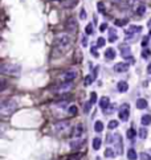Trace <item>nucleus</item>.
Instances as JSON below:
<instances>
[{
    "mask_svg": "<svg viewBox=\"0 0 151 160\" xmlns=\"http://www.w3.org/2000/svg\"><path fill=\"white\" fill-rule=\"evenodd\" d=\"M70 42L72 40L68 35H60L57 37V41H56V46L61 52H66L70 48Z\"/></svg>",
    "mask_w": 151,
    "mask_h": 160,
    "instance_id": "f257e3e1",
    "label": "nucleus"
},
{
    "mask_svg": "<svg viewBox=\"0 0 151 160\" xmlns=\"http://www.w3.org/2000/svg\"><path fill=\"white\" fill-rule=\"evenodd\" d=\"M16 109H17V103L13 99H8V101L2 102V114L3 115L12 114Z\"/></svg>",
    "mask_w": 151,
    "mask_h": 160,
    "instance_id": "f03ea898",
    "label": "nucleus"
},
{
    "mask_svg": "<svg viewBox=\"0 0 151 160\" xmlns=\"http://www.w3.org/2000/svg\"><path fill=\"white\" fill-rule=\"evenodd\" d=\"M0 70H2V73L4 74H17L20 70H21V67L19 65H2L0 67Z\"/></svg>",
    "mask_w": 151,
    "mask_h": 160,
    "instance_id": "7ed1b4c3",
    "label": "nucleus"
},
{
    "mask_svg": "<svg viewBox=\"0 0 151 160\" xmlns=\"http://www.w3.org/2000/svg\"><path fill=\"white\" fill-rule=\"evenodd\" d=\"M118 115H119V119H121V121L126 122L127 119H129V115H130V106L127 105V103H123L118 110Z\"/></svg>",
    "mask_w": 151,
    "mask_h": 160,
    "instance_id": "20e7f679",
    "label": "nucleus"
},
{
    "mask_svg": "<svg viewBox=\"0 0 151 160\" xmlns=\"http://www.w3.org/2000/svg\"><path fill=\"white\" fill-rule=\"evenodd\" d=\"M76 77H77V71L70 69V70L64 71V73L60 75V79H61V82H72Z\"/></svg>",
    "mask_w": 151,
    "mask_h": 160,
    "instance_id": "39448f33",
    "label": "nucleus"
},
{
    "mask_svg": "<svg viewBox=\"0 0 151 160\" xmlns=\"http://www.w3.org/2000/svg\"><path fill=\"white\" fill-rule=\"evenodd\" d=\"M72 90V82H62L57 89H56V93H66V91H70Z\"/></svg>",
    "mask_w": 151,
    "mask_h": 160,
    "instance_id": "423d86ee",
    "label": "nucleus"
},
{
    "mask_svg": "<svg viewBox=\"0 0 151 160\" xmlns=\"http://www.w3.org/2000/svg\"><path fill=\"white\" fill-rule=\"evenodd\" d=\"M114 70L117 73H125V71L129 70V64L127 62H117L114 65Z\"/></svg>",
    "mask_w": 151,
    "mask_h": 160,
    "instance_id": "0eeeda50",
    "label": "nucleus"
},
{
    "mask_svg": "<svg viewBox=\"0 0 151 160\" xmlns=\"http://www.w3.org/2000/svg\"><path fill=\"white\" fill-rule=\"evenodd\" d=\"M142 31L141 27H137V25H131L127 29H125V33H126V37H131V36H134L135 33H139V32Z\"/></svg>",
    "mask_w": 151,
    "mask_h": 160,
    "instance_id": "6e6552de",
    "label": "nucleus"
},
{
    "mask_svg": "<svg viewBox=\"0 0 151 160\" xmlns=\"http://www.w3.org/2000/svg\"><path fill=\"white\" fill-rule=\"evenodd\" d=\"M121 56L123 58H129L131 60L133 58V54H131V49H130V46H126V45H122L121 46Z\"/></svg>",
    "mask_w": 151,
    "mask_h": 160,
    "instance_id": "1a4fd4ad",
    "label": "nucleus"
},
{
    "mask_svg": "<svg viewBox=\"0 0 151 160\" xmlns=\"http://www.w3.org/2000/svg\"><path fill=\"white\" fill-rule=\"evenodd\" d=\"M115 151H117L118 155H122L123 154V144H122V140H121V136L117 134L115 135Z\"/></svg>",
    "mask_w": 151,
    "mask_h": 160,
    "instance_id": "9d476101",
    "label": "nucleus"
},
{
    "mask_svg": "<svg viewBox=\"0 0 151 160\" xmlns=\"http://www.w3.org/2000/svg\"><path fill=\"white\" fill-rule=\"evenodd\" d=\"M54 131H65L69 129V122H58L53 126Z\"/></svg>",
    "mask_w": 151,
    "mask_h": 160,
    "instance_id": "9b49d317",
    "label": "nucleus"
},
{
    "mask_svg": "<svg viewBox=\"0 0 151 160\" xmlns=\"http://www.w3.org/2000/svg\"><path fill=\"white\" fill-rule=\"evenodd\" d=\"M66 29L69 32H76L77 31V23H76L74 19H69L66 23Z\"/></svg>",
    "mask_w": 151,
    "mask_h": 160,
    "instance_id": "f8f14e48",
    "label": "nucleus"
},
{
    "mask_svg": "<svg viewBox=\"0 0 151 160\" xmlns=\"http://www.w3.org/2000/svg\"><path fill=\"white\" fill-rule=\"evenodd\" d=\"M117 89H118L119 93H126V91L129 90V85H127V82H125V81H121V82H118Z\"/></svg>",
    "mask_w": 151,
    "mask_h": 160,
    "instance_id": "ddd939ff",
    "label": "nucleus"
},
{
    "mask_svg": "<svg viewBox=\"0 0 151 160\" xmlns=\"http://www.w3.org/2000/svg\"><path fill=\"white\" fill-rule=\"evenodd\" d=\"M114 57H115V50L113 48H107L105 50V58L106 60H113Z\"/></svg>",
    "mask_w": 151,
    "mask_h": 160,
    "instance_id": "4468645a",
    "label": "nucleus"
},
{
    "mask_svg": "<svg viewBox=\"0 0 151 160\" xmlns=\"http://www.w3.org/2000/svg\"><path fill=\"white\" fill-rule=\"evenodd\" d=\"M146 107H147V101L143 98H139L137 101V109L138 110H145Z\"/></svg>",
    "mask_w": 151,
    "mask_h": 160,
    "instance_id": "2eb2a0df",
    "label": "nucleus"
},
{
    "mask_svg": "<svg viewBox=\"0 0 151 160\" xmlns=\"http://www.w3.org/2000/svg\"><path fill=\"white\" fill-rule=\"evenodd\" d=\"M141 122H142L143 126H149V125H151V115H150V114L143 115L142 119H141Z\"/></svg>",
    "mask_w": 151,
    "mask_h": 160,
    "instance_id": "dca6fc26",
    "label": "nucleus"
},
{
    "mask_svg": "<svg viewBox=\"0 0 151 160\" xmlns=\"http://www.w3.org/2000/svg\"><path fill=\"white\" fill-rule=\"evenodd\" d=\"M117 38H118V35H117V32H115V29H110L109 31V41L114 42V41H117Z\"/></svg>",
    "mask_w": 151,
    "mask_h": 160,
    "instance_id": "f3484780",
    "label": "nucleus"
},
{
    "mask_svg": "<svg viewBox=\"0 0 151 160\" xmlns=\"http://www.w3.org/2000/svg\"><path fill=\"white\" fill-rule=\"evenodd\" d=\"M99 105H101V107H102L103 110L107 109V107H109V105H110V99H109V97H103V98L101 99V102H99Z\"/></svg>",
    "mask_w": 151,
    "mask_h": 160,
    "instance_id": "a211bd4d",
    "label": "nucleus"
},
{
    "mask_svg": "<svg viewBox=\"0 0 151 160\" xmlns=\"http://www.w3.org/2000/svg\"><path fill=\"white\" fill-rule=\"evenodd\" d=\"M138 136L142 139V140H145L147 138V130L145 127H141V129H138Z\"/></svg>",
    "mask_w": 151,
    "mask_h": 160,
    "instance_id": "6ab92c4d",
    "label": "nucleus"
},
{
    "mask_svg": "<svg viewBox=\"0 0 151 160\" xmlns=\"http://www.w3.org/2000/svg\"><path fill=\"white\" fill-rule=\"evenodd\" d=\"M127 159L129 160H137L138 159V155H137V152H135V150H129L127 151Z\"/></svg>",
    "mask_w": 151,
    "mask_h": 160,
    "instance_id": "aec40b11",
    "label": "nucleus"
},
{
    "mask_svg": "<svg viewBox=\"0 0 151 160\" xmlns=\"http://www.w3.org/2000/svg\"><path fill=\"white\" fill-rule=\"evenodd\" d=\"M103 130V123L101 121H97L94 123V131H97V133H102Z\"/></svg>",
    "mask_w": 151,
    "mask_h": 160,
    "instance_id": "412c9836",
    "label": "nucleus"
},
{
    "mask_svg": "<svg viewBox=\"0 0 151 160\" xmlns=\"http://www.w3.org/2000/svg\"><path fill=\"white\" fill-rule=\"evenodd\" d=\"M82 133H83V127H82V125H78L76 131L73 133V136H81Z\"/></svg>",
    "mask_w": 151,
    "mask_h": 160,
    "instance_id": "4be33fe9",
    "label": "nucleus"
},
{
    "mask_svg": "<svg viewBox=\"0 0 151 160\" xmlns=\"http://www.w3.org/2000/svg\"><path fill=\"white\" fill-rule=\"evenodd\" d=\"M99 147H101V139H99V138H94L93 139V148L97 151V150H99Z\"/></svg>",
    "mask_w": 151,
    "mask_h": 160,
    "instance_id": "5701e85b",
    "label": "nucleus"
},
{
    "mask_svg": "<svg viewBox=\"0 0 151 160\" xmlns=\"http://www.w3.org/2000/svg\"><path fill=\"white\" fill-rule=\"evenodd\" d=\"M126 135H127V138H129V139H134L135 135H137V131H135L134 129H129V130H127V133H126Z\"/></svg>",
    "mask_w": 151,
    "mask_h": 160,
    "instance_id": "b1692460",
    "label": "nucleus"
},
{
    "mask_svg": "<svg viewBox=\"0 0 151 160\" xmlns=\"http://www.w3.org/2000/svg\"><path fill=\"white\" fill-rule=\"evenodd\" d=\"M142 57L147 60V58H150L151 57V50L150 49H147V48H145V49L142 50Z\"/></svg>",
    "mask_w": 151,
    "mask_h": 160,
    "instance_id": "393cba45",
    "label": "nucleus"
},
{
    "mask_svg": "<svg viewBox=\"0 0 151 160\" xmlns=\"http://www.w3.org/2000/svg\"><path fill=\"white\" fill-rule=\"evenodd\" d=\"M82 143H83L82 140H76V142H72V143H70V147H72L73 150H77L78 147L82 144Z\"/></svg>",
    "mask_w": 151,
    "mask_h": 160,
    "instance_id": "a878e982",
    "label": "nucleus"
},
{
    "mask_svg": "<svg viewBox=\"0 0 151 160\" xmlns=\"http://www.w3.org/2000/svg\"><path fill=\"white\" fill-rule=\"evenodd\" d=\"M91 105H93L91 102H86L85 105H83V113H85V114H89V113H90V107H91Z\"/></svg>",
    "mask_w": 151,
    "mask_h": 160,
    "instance_id": "bb28decb",
    "label": "nucleus"
},
{
    "mask_svg": "<svg viewBox=\"0 0 151 160\" xmlns=\"http://www.w3.org/2000/svg\"><path fill=\"white\" fill-rule=\"evenodd\" d=\"M107 127H109L110 130L117 129V127H118V122H117V121H110V122H109V125H107Z\"/></svg>",
    "mask_w": 151,
    "mask_h": 160,
    "instance_id": "cd10ccee",
    "label": "nucleus"
},
{
    "mask_svg": "<svg viewBox=\"0 0 151 160\" xmlns=\"http://www.w3.org/2000/svg\"><path fill=\"white\" fill-rule=\"evenodd\" d=\"M105 156L106 158H113L114 156V151L111 148H106L105 150Z\"/></svg>",
    "mask_w": 151,
    "mask_h": 160,
    "instance_id": "c85d7f7f",
    "label": "nucleus"
},
{
    "mask_svg": "<svg viewBox=\"0 0 151 160\" xmlns=\"http://www.w3.org/2000/svg\"><path fill=\"white\" fill-rule=\"evenodd\" d=\"M105 44H106V40L103 38V37H99V38L97 40V46H98V48H102L103 45H105Z\"/></svg>",
    "mask_w": 151,
    "mask_h": 160,
    "instance_id": "c756f323",
    "label": "nucleus"
},
{
    "mask_svg": "<svg viewBox=\"0 0 151 160\" xmlns=\"http://www.w3.org/2000/svg\"><path fill=\"white\" fill-rule=\"evenodd\" d=\"M114 109H115V105H111V106L107 107V109L103 110V113H105V114H111V113H114Z\"/></svg>",
    "mask_w": 151,
    "mask_h": 160,
    "instance_id": "7c9ffc66",
    "label": "nucleus"
},
{
    "mask_svg": "<svg viewBox=\"0 0 151 160\" xmlns=\"http://www.w3.org/2000/svg\"><path fill=\"white\" fill-rule=\"evenodd\" d=\"M145 11H146V7L145 5H139L137 8V15H143V13H145Z\"/></svg>",
    "mask_w": 151,
    "mask_h": 160,
    "instance_id": "2f4dec72",
    "label": "nucleus"
},
{
    "mask_svg": "<svg viewBox=\"0 0 151 160\" xmlns=\"http://www.w3.org/2000/svg\"><path fill=\"white\" fill-rule=\"evenodd\" d=\"M85 32H86V35H91V33H93V25H91V24H87L86 28H85Z\"/></svg>",
    "mask_w": 151,
    "mask_h": 160,
    "instance_id": "473e14b6",
    "label": "nucleus"
},
{
    "mask_svg": "<svg viewBox=\"0 0 151 160\" xmlns=\"http://www.w3.org/2000/svg\"><path fill=\"white\" fill-rule=\"evenodd\" d=\"M69 114L70 115H76V114H77V107H76L74 105L69 107Z\"/></svg>",
    "mask_w": 151,
    "mask_h": 160,
    "instance_id": "72a5a7b5",
    "label": "nucleus"
},
{
    "mask_svg": "<svg viewBox=\"0 0 151 160\" xmlns=\"http://www.w3.org/2000/svg\"><path fill=\"white\" fill-rule=\"evenodd\" d=\"M127 23V20H115V25L118 27H123Z\"/></svg>",
    "mask_w": 151,
    "mask_h": 160,
    "instance_id": "f704fd0d",
    "label": "nucleus"
},
{
    "mask_svg": "<svg viewBox=\"0 0 151 160\" xmlns=\"http://www.w3.org/2000/svg\"><path fill=\"white\" fill-rule=\"evenodd\" d=\"M141 160H151V156L146 152H142L141 154Z\"/></svg>",
    "mask_w": 151,
    "mask_h": 160,
    "instance_id": "c9c22d12",
    "label": "nucleus"
},
{
    "mask_svg": "<svg viewBox=\"0 0 151 160\" xmlns=\"http://www.w3.org/2000/svg\"><path fill=\"white\" fill-rule=\"evenodd\" d=\"M91 81H93L91 75H86V78H85V81H83V83H85V85H90Z\"/></svg>",
    "mask_w": 151,
    "mask_h": 160,
    "instance_id": "e433bc0d",
    "label": "nucleus"
},
{
    "mask_svg": "<svg viewBox=\"0 0 151 160\" xmlns=\"http://www.w3.org/2000/svg\"><path fill=\"white\" fill-rule=\"evenodd\" d=\"M95 101H97V94H95L94 91H93V93L90 94V102H91V103H95Z\"/></svg>",
    "mask_w": 151,
    "mask_h": 160,
    "instance_id": "4c0bfd02",
    "label": "nucleus"
},
{
    "mask_svg": "<svg viewBox=\"0 0 151 160\" xmlns=\"http://www.w3.org/2000/svg\"><path fill=\"white\" fill-rule=\"evenodd\" d=\"M79 19H86V11L85 9H83V8H82V9H81V12H79Z\"/></svg>",
    "mask_w": 151,
    "mask_h": 160,
    "instance_id": "58836bf2",
    "label": "nucleus"
},
{
    "mask_svg": "<svg viewBox=\"0 0 151 160\" xmlns=\"http://www.w3.org/2000/svg\"><path fill=\"white\" fill-rule=\"evenodd\" d=\"M98 9H99V12H105V7H103L102 2H98Z\"/></svg>",
    "mask_w": 151,
    "mask_h": 160,
    "instance_id": "ea45409f",
    "label": "nucleus"
},
{
    "mask_svg": "<svg viewBox=\"0 0 151 160\" xmlns=\"http://www.w3.org/2000/svg\"><path fill=\"white\" fill-rule=\"evenodd\" d=\"M149 40H150V36H149V37H145V40L142 41V46H143V48L147 46V42H149Z\"/></svg>",
    "mask_w": 151,
    "mask_h": 160,
    "instance_id": "a19ab883",
    "label": "nucleus"
},
{
    "mask_svg": "<svg viewBox=\"0 0 151 160\" xmlns=\"http://www.w3.org/2000/svg\"><path fill=\"white\" fill-rule=\"evenodd\" d=\"M91 53H93L94 57H98V52H97V49H95V46L91 48Z\"/></svg>",
    "mask_w": 151,
    "mask_h": 160,
    "instance_id": "79ce46f5",
    "label": "nucleus"
},
{
    "mask_svg": "<svg viewBox=\"0 0 151 160\" xmlns=\"http://www.w3.org/2000/svg\"><path fill=\"white\" fill-rule=\"evenodd\" d=\"M137 2H138V0H126V3L129 4V5H133V4L137 3Z\"/></svg>",
    "mask_w": 151,
    "mask_h": 160,
    "instance_id": "37998d69",
    "label": "nucleus"
},
{
    "mask_svg": "<svg viewBox=\"0 0 151 160\" xmlns=\"http://www.w3.org/2000/svg\"><path fill=\"white\" fill-rule=\"evenodd\" d=\"M82 45H83V46H86V45H87V38L85 37V36L82 37Z\"/></svg>",
    "mask_w": 151,
    "mask_h": 160,
    "instance_id": "c03bdc74",
    "label": "nucleus"
},
{
    "mask_svg": "<svg viewBox=\"0 0 151 160\" xmlns=\"http://www.w3.org/2000/svg\"><path fill=\"white\" fill-rule=\"evenodd\" d=\"M106 28H107V24H102V25H101V28H99V31H101V32H103V31L106 29Z\"/></svg>",
    "mask_w": 151,
    "mask_h": 160,
    "instance_id": "a18cd8bd",
    "label": "nucleus"
},
{
    "mask_svg": "<svg viewBox=\"0 0 151 160\" xmlns=\"http://www.w3.org/2000/svg\"><path fill=\"white\" fill-rule=\"evenodd\" d=\"M111 139H113V136H111V135H107V140H106V142H109V143H113V140H111Z\"/></svg>",
    "mask_w": 151,
    "mask_h": 160,
    "instance_id": "49530a36",
    "label": "nucleus"
},
{
    "mask_svg": "<svg viewBox=\"0 0 151 160\" xmlns=\"http://www.w3.org/2000/svg\"><path fill=\"white\" fill-rule=\"evenodd\" d=\"M147 73H149V74H151V64H150L149 66H147Z\"/></svg>",
    "mask_w": 151,
    "mask_h": 160,
    "instance_id": "de8ad7c7",
    "label": "nucleus"
},
{
    "mask_svg": "<svg viewBox=\"0 0 151 160\" xmlns=\"http://www.w3.org/2000/svg\"><path fill=\"white\" fill-rule=\"evenodd\" d=\"M147 25H149V27L151 28V19H150V21H149V24H147Z\"/></svg>",
    "mask_w": 151,
    "mask_h": 160,
    "instance_id": "09e8293b",
    "label": "nucleus"
}]
</instances>
